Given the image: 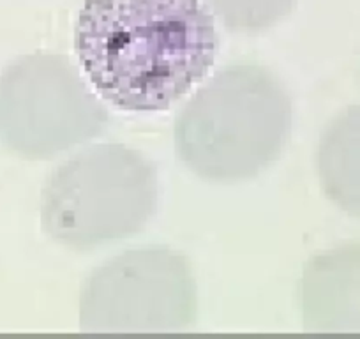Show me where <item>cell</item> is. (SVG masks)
<instances>
[{
    "label": "cell",
    "mask_w": 360,
    "mask_h": 339,
    "mask_svg": "<svg viewBox=\"0 0 360 339\" xmlns=\"http://www.w3.org/2000/svg\"><path fill=\"white\" fill-rule=\"evenodd\" d=\"M292 126V98L279 76L256 62H233L182 106L173 141L180 161L200 179L237 184L281 158Z\"/></svg>",
    "instance_id": "7a4b0ae2"
},
{
    "label": "cell",
    "mask_w": 360,
    "mask_h": 339,
    "mask_svg": "<svg viewBox=\"0 0 360 339\" xmlns=\"http://www.w3.org/2000/svg\"><path fill=\"white\" fill-rule=\"evenodd\" d=\"M158 174L124 143L83 148L53 170L41 191V226L57 244L85 252L140 234L158 207Z\"/></svg>",
    "instance_id": "3957f363"
},
{
    "label": "cell",
    "mask_w": 360,
    "mask_h": 339,
    "mask_svg": "<svg viewBox=\"0 0 360 339\" xmlns=\"http://www.w3.org/2000/svg\"><path fill=\"white\" fill-rule=\"evenodd\" d=\"M209 11L231 32L258 34L285 22L297 0H203Z\"/></svg>",
    "instance_id": "ba28073f"
},
{
    "label": "cell",
    "mask_w": 360,
    "mask_h": 339,
    "mask_svg": "<svg viewBox=\"0 0 360 339\" xmlns=\"http://www.w3.org/2000/svg\"><path fill=\"white\" fill-rule=\"evenodd\" d=\"M105 103L68 57L36 51L0 71V143L27 161H46L99 136Z\"/></svg>",
    "instance_id": "277c9868"
},
{
    "label": "cell",
    "mask_w": 360,
    "mask_h": 339,
    "mask_svg": "<svg viewBox=\"0 0 360 339\" xmlns=\"http://www.w3.org/2000/svg\"><path fill=\"white\" fill-rule=\"evenodd\" d=\"M219 34L203 0H83L75 51L94 91L131 113L168 110L198 85Z\"/></svg>",
    "instance_id": "6da1fadb"
},
{
    "label": "cell",
    "mask_w": 360,
    "mask_h": 339,
    "mask_svg": "<svg viewBox=\"0 0 360 339\" xmlns=\"http://www.w3.org/2000/svg\"><path fill=\"white\" fill-rule=\"evenodd\" d=\"M193 265L175 249H129L96 269L79 293L85 332H184L195 327Z\"/></svg>",
    "instance_id": "5b68a950"
},
{
    "label": "cell",
    "mask_w": 360,
    "mask_h": 339,
    "mask_svg": "<svg viewBox=\"0 0 360 339\" xmlns=\"http://www.w3.org/2000/svg\"><path fill=\"white\" fill-rule=\"evenodd\" d=\"M316 170L325 196L342 212L360 217V105L348 106L327 124Z\"/></svg>",
    "instance_id": "52a82bcc"
},
{
    "label": "cell",
    "mask_w": 360,
    "mask_h": 339,
    "mask_svg": "<svg viewBox=\"0 0 360 339\" xmlns=\"http://www.w3.org/2000/svg\"><path fill=\"white\" fill-rule=\"evenodd\" d=\"M299 309L309 332H360V242H342L307 260Z\"/></svg>",
    "instance_id": "8992f818"
}]
</instances>
